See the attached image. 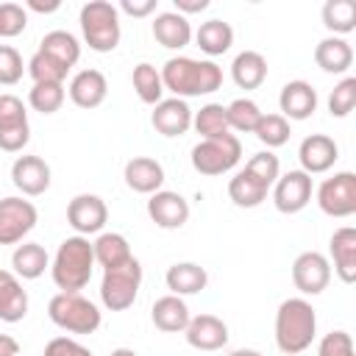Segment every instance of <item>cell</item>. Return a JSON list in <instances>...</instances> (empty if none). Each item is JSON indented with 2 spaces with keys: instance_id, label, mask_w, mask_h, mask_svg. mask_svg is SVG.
Returning <instances> with one entry per match:
<instances>
[{
  "instance_id": "6da1fadb",
  "label": "cell",
  "mask_w": 356,
  "mask_h": 356,
  "mask_svg": "<svg viewBox=\"0 0 356 356\" xmlns=\"http://www.w3.org/2000/svg\"><path fill=\"white\" fill-rule=\"evenodd\" d=\"M161 83H164V92H172L181 100L200 97L222 86V70L209 58L197 61L189 56H175L161 67Z\"/></svg>"
},
{
  "instance_id": "7a4b0ae2",
  "label": "cell",
  "mask_w": 356,
  "mask_h": 356,
  "mask_svg": "<svg viewBox=\"0 0 356 356\" xmlns=\"http://www.w3.org/2000/svg\"><path fill=\"white\" fill-rule=\"evenodd\" d=\"M317 334V314L306 298H286L275 312V345L286 356L303 353Z\"/></svg>"
},
{
  "instance_id": "3957f363",
  "label": "cell",
  "mask_w": 356,
  "mask_h": 356,
  "mask_svg": "<svg viewBox=\"0 0 356 356\" xmlns=\"http://www.w3.org/2000/svg\"><path fill=\"white\" fill-rule=\"evenodd\" d=\"M92 270H95V250H92V242L86 236H67L58 250H56V259H53V267H50V275H53V284L61 289V292H81L89 278H92Z\"/></svg>"
},
{
  "instance_id": "277c9868",
  "label": "cell",
  "mask_w": 356,
  "mask_h": 356,
  "mask_svg": "<svg viewBox=\"0 0 356 356\" xmlns=\"http://www.w3.org/2000/svg\"><path fill=\"white\" fill-rule=\"evenodd\" d=\"M81 33L89 50L111 53L120 44V11L108 0H89L81 8Z\"/></svg>"
},
{
  "instance_id": "5b68a950",
  "label": "cell",
  "mask_w": 356,
  "mask_h": 356,
  "mask_svg": "<svg viewBox=\"0 0 356 356\" xmlns=\"http://www.w3.org/2000/svg\"><path fill=\"white\" fill-rule=\"evenodd\" d=\"M50 320L70 334H95L100 328V309L81 292H58L47 303Z\"/></svg>"
},
{
  "instance_id": "8992f818",
  "label": "cell",
  "mask_w": 356,
  "mask_h": 356,
  "mask_svg": "<svg viewBox=\"0 0 356 356\" xmlns=\"http://www.w3.org/2000/svg\"><path fill=\"white\" fill-rule=\"evenodd\" d=\"M142 286V264L136 259H128L120 267L103 270L100 281V300L108 312H125L134 306Z\"/></svg>"
},
{
  "instance_id": "52a82bcc",
  "label": "cell",
  "mask_w": 356,
  "mask_h": 356,
  "mask_svg": "<svg viewBox=\"0 0 356 356\" xmlns=\"http://www.w3.org/2000/svg\"><path fill=\"white\" fill-rule=\"evenodd\" d=\"M242 159V142L228 134L220 139H203L192 147V167L200 175H222L234 170Z\"/></svg>"
},
{
  "instance_id": "ba28073f",
  "label": "cell",
  "mask_w": 356,
  "mask_h": 356,
  "mask_svg": "<svg viewBox=\"0 0 356 356\" xmlns=\"http://www.w3.org/2000/svg\"><path fill=\"white\" fill-rule=\"evenodd\" d=\"M317 206L328 217H350L356 214V175L350 170L325 178L317 189Z\"/></svg>"
},
{
  "instance_id": "9c48e42d",
  "label": "cell",
  "mask_w": 356,
  "mask_h": 356,
  "mask_svg": "<svg viewBox=\"0 0 356 356\" xmlns=\"http://www.w3.org/2000/svg\"><path fill=\"white\" fill-rule=\"evenodd\" d=\"M31 139L28 111L17 95H0V150L19 153Z\"/></svg>"
},
{
  "instance_id": "30bf717a",
  "label": "cell",
  "mask_w": 356,
  "mask_h": 356,
  "mask_svg": "<svg viewBox=\"0 0 356 356\" xmlns=\"http://www.w3.org/2000/svg\"><path fill=\"white\" fill-rule=\"evenodd\" d=\"M39 211L31 200L3 197L0 200V245H19L36 225Z\"/></svg>"
},
{
  "instance_id": "8fae6325",
  "label": "cell",
  "mask_w": 356,
  "mask_h": 356,
  "mask_svg": "<svg viewBox=\"0 0 356 356\" xmlns=\"http://www.w3.org/2000/svg\"><path fill=\"white\" fill-rule=\"evenodd\" d=\"M309 200H312V175H306L303 170H289L278 175V181L273 184V203L281 214H298L309 206Z\"/></svg>"
},
{
  "instance_id": "7c38bea8",
  "label": "cell",
  "mask_w": 356,
  "mask_h": 356,
  "mask_svg": "<svg viewBox=\"0 0 356 356\" xmlns=\"http://www.w3.org/2000/svg\"><path fill=\"white\" fill-rule=\"evenodd\" d=\"M328 281H331V261L323 253L306 250L292 261V284L303 295H320L328 286Z\"/></svg>"
},
{
  "instance_id": "4fadbf2b",
  "label": "cell",
  "mask_w": 356,
  "mask_h": 356,
  "mask_svg": "<svg viewBox=\"0 0 356 356\" xmlns=\"http://www.w3.org/2000/svg\"><path fill=\"white\" fill-rule=\"evenodd\" d=\"M106 220H108V209H106V200L97 195H75L67 206V222L75 228L78 236L103 231Z\"/></svg>"
},
{
  "instance_id": "5bb4252c",
  "label": "cell",
  "mask_w": 356,
  "mask_h": 356,
  "mask_svg": "<svg viewBox=\"0 0 356 356\" xmlns=\"http://www.w3.org/2000/svg\"><path fill=\"white\" fill-rule=\"evenodd\" d=\"M11 181L22 195L39 197L50 189V164L42 156H19L11 164Z\"/></svg>"
},
{
  "instance_id": "9a60e30c",
  "label": "cell",
  "mask_w": 356,
  "mask_h": 356,
  "mask_svg": "<svg viewBox=\"0 0 356 356\" xmlns=\"http://www.w3.org/2000/svg\"><path fill=\"white\" fill-rule=\"evenodd\" d=\"M298 159H300V170L306 175H317V172H328L337 159H339V147L331 136L325 134H312L300 142L298 147Z\"/></svg>"
},
{
  "instance_id": "2e32d148",
  "label": "cell",
  "mask_w": 356,
  "mask_h": 356,
  "mask_svg": "<svg viewBox=\"0 0 356 356\" xmlns=\"http://www.w3.org/2000/svg\"><path fill=\"white\" fill-rule=\"evenodd\" d=\"M147 217L159 225V228H181L189 220V203L184 195L170 192V189H159L150 195L147 200Z\"/></svg>"
},
{
  "instance_id": "e0dca14e",
  "label": "cell",
  "mask_w": 356,
  "mask_h": 356,
  "mask_svg": "<svg viewBox=\"0 0 356 356\" xmlns=\"http://www.w3.org/2000/svg\"><path fill=\"white\" fill-rule=\"evenodd\" d=\"M150 122L161 136H184L192 128V108L181 97H167L153 106Z\"/></svg>"
},
{
  "instance_id": "ac0fdd59",
  "label": "cell",
  "mask_w": 356,
  "mask_h": 356,
  "mask_svg": "<svg viewBox=\"0 0 356 356\" xmlns=\"http://www.w3.org/2000/svg\"><path fill=\"white\" fill-rule=\"evenodd\" d=\"M284 120H309L317 111V92L309 81H289L278 95Z\"/></svg>"
},
{
  "instance_id": "d6986e66",
  "label": "cell",
  "mask_w": 356,
  "mask_h": 356,
  "mask_svg": "<svg viewBox=\"0 0 356 356\" xmlns=\"http://www.w3.org/2000/svg\"><path fill=\"white\" fill-rule=\"evenodd\" d=\"M331 261H334V273L339 275L342 284H353L356 281V228L342 225L331 234Z\"/></svg>"
},
{
  "instance_id": "ffe728a7",
  "label": "cell",
  "mask_w": 356,
  "mask_h": 356,
  "mask_svg": "<svg viewBox=\"0 0 356 356\" xmlns=\"http://www.w3.org/2000/svg\"><path fill=\"white\" fill-rule=\"evenodd\" d=\"M67 92L78 108H97L108 95V83L100 70H81L72 75Z\"/></svg>"
},
{
  "instance_id": "44dd1931",
  "label": "cell",
  "mask_w": 356,
  "mask_h": 356,
  "mask_svg": "<svg viewBox=\"0 0 356 356\" xmlns=\"http://www.w3.org/2000/svg\"><path fill=\"white\" fill-rule=\"evenodd\" d=\"M186 342L197 350H220L228 342V325L214 314H197L186 325Z\"/></svg>"
},
{
  "instance_id": "7402d4cb",
  "label": "cell",
  "mask_w": 356,
  "mask_h": 356,
  "mask_svg": "<svg viewBox=\"0 0 356 356\" xmlns=\"http://www.w3.org/2000/svg\"><path fill=\"white\" fill-rule=\"evenodd\" d=\"M125 184L139 195H153L164 184V167L150 156H134L122 172Z\"/></svg>"
},
{
  "instance_id": "603a6c76",
  "label": "cell",
  "mask_w": 356,
  "mask_h": 356,
  "mask_svg": "<svg viewBox=\"0 0 356 356\" xmlns=\"http://www.w3.org/2000/svg\"><path fill=\"white\" fill-rule=\"evenodd\" d=\"M39 53L47 56L58 70L70 72L81 58V44L70 31H50L39 42Z\"/></svg>"
},
{
  "instance_id": "cb8c5ba5",
  "label": "cell",
  "mask_w": 356,
  "mask_h": 356,
  "mask_svg": "<svg viewBox=\"0 0 356 356\" xmlns=\"http://www.w3.org/2000/svg\"><path fill=\"white\" fill-rule=\"evenodd\" d=\"M314 64L323 70V72H331V75H342L350 70L353 64V47L342 39V36H325L317 42L314 47Z\"/></svg>"
},
{
  "instance_id": "d4e9b609",
  "label": "cell",
  "mask_w": 356,
  "mask_h": 356,
  "mask_svg": "<svg viewBox=\"0 0 356 356\" xmlns=\"http://www.w3.org/2000/svg\"><path fill=\"white\" fill-rule=\"evenodd\" d=\"M153 36L161 47L167 50H181L189 44L192 39V25L186 17H181L178 11H161L153 19Z\"/></svg>"
},
{
  "instance_id": "484cf974",
  "label": "cell",
  "mask_w": 356,
  "mask_h": 356,
  "mask_svg": "<svg viewBox=\"0 0 356 356\" xmlns=\"http://www.w3.org/2000/svg\"><path fill=\"white\" fill-rule=\"evenodd\" d=\"M28 314V292L22 289V281L0 270V320L3 323H19Z\"/></svg>"
},
{
  "instance_id": "4316f807",
  "label": "cell",
  "mask_w": 356,
  "mask_h": 356,
  "mask_svg": "<svg viewBox=\"0 0 356 356\" xmlns=\"http://www.w3.org/2000/svg\"><path fill=\"white\" fill-rule=\"evenodd\" d=\"M164 281H167L170 295L184 298V295H197L200 289H206L209 273H206V267H200L195 261H178V264H172L167 270Z\"/></svg>"
},
{
  "instance_id": "83f0119b",
  "label": "cell",
  "mask_w": 356,
  "mask_h": 356,
  "mask_svg": "<svg viewBox=\"0 0 356 356\" xmlns=\"http://www.w3.org/2000/svg\"><path fill=\"white\" fill-rule=\"evenodd\" d=\"M150 317H153V325L164 334H178V331H186L189 325V309L186 303L178 298V295H164L153 303L150 309Z\"/></svg>"
},
{
  "instance_id": "f1b7e54d",
  "label": "cell",
  "mask_w": 356,
  "mask_h": 356,
  "mask_svg": "<svg viewBox=\"0 0 356 356\" xmlns=\"http://www.w3.org/2000/svg\"><path fill=\"white\" fill-rule=\"evenodd\" d=\"M231 78L239 89H259L267 81V58L256 50H242L231 64Z\"/></svg>"
},
{
  "instance_id": "f546056e",
  "label": "cell",
  "mask_w": 356,
  "mask_h": 356,
  "mask_svg": "<svg viewBox=\"0 0 356 356\" xmlns=\"http://www.w3.org/2000/svg\"><path fill=\"white\" fill-rule=\"evenodd\" d=\"M11 267H14L17 278L33 281V278H39L50 267V256H47V250L39 242H22L11 253Z\"/></svg>"
},
{
  "instance_id": "4dcf8cb0",
  "label": "cell",
  "mask_w": 356,
  "mask_h": 356,
  "mask_svg": "<svg viewBox=\"0 0 356 356\" xmlns=\"http://www.w3.org/2000/svg\"><path fill=\"white\" fill-rule=\"evenodd\" d=\"M270 186H264L259 178H253L248 170H239L231 181H228V197L234 200V206L239 209H256L264 197H267Z\"/></svg>"
},
{
  "instance_id": "1f68e13d",
  "label": "cell",
  "mask_w": 356,
  "mask_h": 356,
  "mask_svg": "<svg viewBox=\"0 0 356 356\" xmlns=\"http://www.w3.org/2000/svg\"><path fill=\"white\" fill-rule=\"evenodd\" d=\"M92 250H95V261L103 267V270H111V267H120L125 264L128 259H134L131 253V245L122 234H100L95 242H92Z\"/></svg>"
},
{
  "instance_id": "d6a6232c",
  "label": "cell",
  "mask_w": 356,
  "mask_h": 356,
  "mask_svg": "<svg viewBox=\"0 0 356 356\" xmlns=\"http://www.w3.org/2000/svg\"><path fill=\"white\" fill-rule=\"evenodd\" d=\"M195 42L206 56H222L234 44V28L228 22H222V19H209V22H203L197 28Z\"/></svg>"
},
{
  "instance_id": "836d02e7",
  "label": "cell",
  "mask_w": 356,
  "mask_h": 356,
  "mask_svg": "<svg viewBox=\"0 0 356 356\" xmlns=\"http://www.w3.org/2000/svg\"><path fill=\"white\" fill-rule=\"evenodd\" d=\"M131 83H134V92H136V97H139L142 103L156 106V103L164 100V97H161V95H164L161 72H159L153 64H147V61L136 64L134 72H131Z\"/></svg>"
},
{
  "instance_id": "e575fe53",
  "label": "cell",
  "mask_w": 356,
  "mask_h": 356,
  "mask_svg": "<svg viewBox=\"0 0 356 356\" xmlns=\"http://www.w3.org/2000/svg\"><path fill=\"white\" fill-rule=\"evenodd\" d=\"M192 125L203 139H220L228 136V117H225V106L222 103H206L197 114H192Z\"/></svg>"
},
{
  "instance_id": "d590c367",
  "label": "cell",
  "mask_w": 356,
  "mask_h": 356,
  "mask_svg": "<svg viewBox=\"0 0 356 356\" xmlns=\"http://www.w3.org/2000/svg\"><path fill=\"white\" fill-rule=\"evenodd\" d=\"M323 25L334 36L350 33L356 28V6H353V0H328L323 6Z\"/></svg>"
},
{
  "instance_id": "8d00e7d4",
  "label": "cell",
  "mask_w": 356,
  "mask_h": 356,
  "mask_svg": "<svg viewBox=\"0 0 356 356\" xmlns=\"http://www.w3.org/2000/svg\"><path fill=\"white\" fill-rule=\"evenodd\" d=\"M261 108L250 100V97H236L234 103L225 106V117H228V128L239 131V134H253L259 120H261Z\"/></svg>"
},
{
  "instance_id": "74e56055",
  "label": "cell",
  "mask_w": 356,
  "mask_h": 356,
  "mask_svg": "<svg viewBox=\"0 0 356 356\" xmlns=\"http://www.w3.org/2000/svg\"><path fill=\"white\" fill-rule=\"evenodd\" d=\"M64 83H33V89L28 92V103L39 114H56L64 106Z\"/></svg>"
},
{
  "instance_id": "f35d334b",
  "label": "cell",
  "mask_w": 356,
  "mask_h": 356,
  "mask_svg": "<svg viewBox=\"0 0 356 356\" xmlns=\"http://www.w3.org/2000/svg\"><path fill=\"white\" fill-rule=\"evenodd\" d=\"M256 139L261 142V145H267V147H281V145H286V139H289V120H284L281 114H261V120H259V125H256Z\"/></svg>"
},
{
  "instance_id": "ab89813d",
  "label": "cell",
  "mask_w": 356,
  "mask_h": 356,
  "mask_svg": "<svg viewBox=\"0 0 356 356\" xmlns=\"http://www.w3.org/2000/svg\"><path fill=\"white\" fill-rule=\"evenodd\" d=\"M353 106H356V78L348 75V78H342L331 89V95H328V111H331V117H348L353 111Z\"/></svg>"
},
{
  "instance_id": "60d3db41",
  "label": "cell",
  "mask_w": 356,
  "mask_h": 356,
  "mask_svg": "<svg viewBox=\"0 0 356 356\" xmlns=\"http://www.w3.org/2000/svg\"><path fill=\"white\" fill-rule=\"evenodd\" d=\"M245 170H248L253 178H259L264 186H270V189H273V184H275V181H278V175H281V164H278V156H273L270 150L250 156V161L245 164Z\"/></svg>"
},
{
  "instance_id": "b9f144b4",
  "label": "cell",
  "mask_w": 356,
  "mask_h": 356,
  "mask_svg": "<svg viewBox=\"0 0 356 356\" xmlns=\"http://www.w3.org/2000/svg\"><path fill=\"white\" fill-rule=\"evenodd\" d=\"M22 72H25V64H22L19 50L11 44H0V83L14 86L22 81Z\"/></svg>"
},
{
  "instance_id": "7bdbcfd3",
  "label": "cell",
  "mask_w": 356,
  "mask_h": 356,
  "mask_svg": "<svg viewBox=\"0 0 356 356\" xmlns=\"http://www.w3.org/2000/svg\"><path fill=\"white\" fill-rule=\"evenodd\" d=\"M28 25V14L19 3H0V39L19 36Z\"/></svg>"
},
{
  "instance_id": "ee69618b",
  "label": "cell",
  "mask_w": 356,
  "mask_h": 356,
  "mask_svg": "<svg viewBox=\"0 0 356 356\" xmlns=\"http://www.w3.org/2000/svg\"><path fill=\"white\" fill-rule=\"evenodd\" d=\"M317 356H356L353 350V339L348 331H331L320 339Z\"/></svg>"
},
{
  "instance_id": "f6af8a7d",
  "label": "cell",
  "mask_w": 356,
  "mask_h": 356,
  "mask_svg": "<svg viewBox=\"0 0 356 356\" xmlns=\"http://www.w3.org/2000/svg\"><path fill=\"white\" fill-rule=\"evenodd\" d=\"M44 356H92V350L70 337H56L44 345Z\"/></svg>"
},
{
  "instance_id": "bcb514c9",
  "label": "cell",
  "mask_w": 356,
  "mask_h": 356,
  "mask_svg": "<svg viewBox=\"0 0 356 356\" xmlns=\"http://www.w3.org/2000/svg\"><path fill=\"white\" fill-rule=\"evenodd\" d=\"M120 8L131 17H147L156 11V0H122Z\"/></svg>"
},
{
  "instance_id": "7dc6e473",
  "label": "cell",
  "mask_w": 356,
  "mask_h": 356,
  "mask_svg": "<svg viewBox=\"0 0 356 356\" xmlns=\"http://www.w3.org/2000/svg\"><path fill=\"white\" fill-rule=\"evenodd\" d=\"M172 3H175V11H178L181 17L197 14V11H206V8H209V0H172Z\"/></svg>"
},
{
  "instance_id": "c3c4849f",
  "label": "cell",
  "mask_w": 356,
  "mask_h": 356,
  "mask_svg": "<svg viewBox=\"0 0 356 356\" xmlns=\"http://www.w3.org/2000/svg\"><path fill=\"white\" fill-rule=\"evenodd\" d=\"M19 353V342L11 334H0V356H17Z\"/></svg>"
},
{
  "instance_id": "681fc988",
  "label": "cell",
  "mask_w": 356,
  "mask_h": 356,
  "mask_svg": "<svg viewBox=\"0 0 356 356\" xmlns=\"http://www.w3.org/2000/svg\"><path fill=\"white\" fill-rule=\"evenodd\" d=\"M28 8H33V11H39V14H50V11H56V8H58V3H39V0H28Z\"/></svg>"
},
{
  "instance_id": "f907efd6",
  "label": "cell",
  "mask_w": 356,
  "mask_h": 356,
  "mask_svg": "<svg viewBox=\"0 0 356 356\" xmlns=\"http://www.w3.org/2000/svg\"><path fill=\"white\" fill-rule=\"evenodd\" d=\"M231 356H261L259 350H250V348H239V350H234Z\"/></svg>"
},
{
  "instance_id": "816d5d0a",
  "label": "cell",
  "mask_w": 356,
  "mask_h": 356,
  "mask_svg": "<svg viewBox=\"0 0 356 356\" xmlns=\"http://www.w3.org/2000/svg\"><path fill=\"white\" fill-rule=\"evenodd\" d=\"M111 356H136V350H131V348H117V350H111Z\"/></svg>"
}]
</instances>
